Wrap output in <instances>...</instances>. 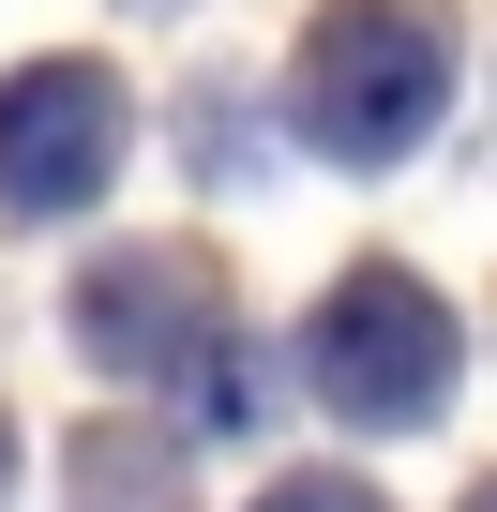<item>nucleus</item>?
I'll list each match as a JSON object with an SVG mask.
<instances>
[{"label":"nucleus","instance_id":"f257e3e1","mask_svg":"<svg viewBox=\"0 0 497 512\" xmlns=\"http://www.w3.org/2000/svg\"><path fill=\"white\" fill-rule=\"evenodd\" d=\"M287 106H302V136L332 166H392L452 106V16H437V0H332V16L302 31Z\"/></svg>","mask_w":497,"mask_h":512},{"label":"nucleus","instance_id":"f03ea898","mask_svg":"<svg viewBox=\"0 0 497 512\" xmlns=\"http://www.w3.org/2000/svg\"><path fill=\"white\" fill-rule=\"evenodd\" d=\"M302 362H317V392H332L347 422H422V407L452 392V302L377 256V272H347V287L317 302Z\"/></svg>","mask_w":497,"mask_h":512},{"label":"nucleus","instance_id":"7ed1b4c3","mask_svg":"<svg viewBox=\"0 0 497 512\" xmlns=\"http://www.w3.org/2000/svg\"><path fill=\"white\" fill-rule=\"evenodd\" d=\"M76 347L106 362V377H181L196 392V362L241 392V347H226V302H211V256H106L91 272V302H76Z\"/></svg>","mask_w":497,"mask_h":512},{"label":"nucleus","instance_id":"20e7f679","mask_svg":"<svg viewBox=\"0 0 497 512\" xmlns=\"http://www.w3.org/2000/svg\"><path fill=\"white\" fill-rule=\"evenodd\" d=\"M121 166V76L106 61H31L0 91V211H76Z\"/></svg>","mask_w":497,"mask_h":512},{"label":"nucleus","instance_id":"39448f33","mask_svg":"<svg viewBox=\"0 0 497 512\" xmlns=\"http://www.w3.org/2000/svg\"><path fill=\"white\" fill-rule=\"evenodd\" d=\"M257 512H377V497H362V482H272Z\"/></svg>","mask_w":497,"mask_h":512},{"label":"nucleus","instance_id":"423d86ee","mask_svg":"<svg viewBox=\"0 0 497 512\" xmlns=\"http://www.w3.org/2000/svg\"><path fill=\"white\" fill-rule=\"evenodd\" d=\"M467 512H497V482H482V497H467Z\"/></svg>","mask_w":497,"mask_h":512}]
</instances>
